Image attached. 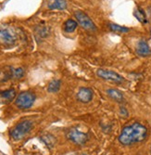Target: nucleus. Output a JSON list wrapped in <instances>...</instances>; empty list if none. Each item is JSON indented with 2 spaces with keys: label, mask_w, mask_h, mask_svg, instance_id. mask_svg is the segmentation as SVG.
Wrapping results in <instances>:
<instances>
[{
  "label": "nucleus",
  "mask_w": 151,
  "mask_h": 155,
  "mask_svg": "<svg viewBox=\"0 0 151 155\" xmlns=\"http://www.w3.org/2000/svg\"><path fill=\"white\" fill-rule=\"evenodd\" d=\"M41 139H42V141L49 148H52L55 143H56V139H55V137L49 134H46L44 136L41 137Z\"/></svg>",
  "instance_id": "16"
},
{
  "label": "nucleus",
  "mask_w": 151,
  "mask_h": 155,
  "mask_svg": "<svg viewBox=\"0 0 151 155\" xmlns=\"http://www.w3.org/2000/svg\"><path fill=\"white\" fill-rule=\"evenodd\" d=\"M15 97H16V91L13 88L0 91V97L3 98V100L8 101H11L12 100H14Z\"/></svg>",
  "instance_id": "10"
},
{
  "label": "nucleus",
  "mask_w": 151,
  "mask_h": 155,
  "mask_svg": "<svg viewBox=\"0 0 151 155\" xmlns=\"http://www.w3.org/2000/svg\"><path fill=\"white\" fill-rule=\"evenodd\" d=\"M150 152H151V150H150Z\"/></svg>",
  "instance_id": "20"
},
{
  "label": "nucleus",
  "mask_w": 151,
  "mask_h": 155,
  "mask_svg": "<svg viewBox=\"0 0 151 155\" xmlns=\"http://www.w3.org/2000/svg\"><path fill=\"white\" fill-rule=\"evenodd\" d=\"M24 75V70L22 68H18V69H14L13 70V77L15 78H22Z\"/></svg>",
  "instance_id": "18"
},
{
  "label": "nucleus",
  "mask_w": 151,
  "mask_h": 155,
  "mask_svg": "<svg viewBox=\"0 0 151 155\" xmlns=\"http://www.w3.org/2000/svg\"><path fill=\"white\" fill-rule=\"evenodd\" d=\"M146 137L147 129L146 126L140 123H133L123 127L119 136V141L124 146H130L144 141Z\"/></svg>",
  "instance_id": "1"
},
{
  "label": "nucleus",
  "mask_w": 151,
  "mask_h": 155,
  "mask_svg": "<svg viewBox=\"0 0 151 155\" xmlns=\"http://www.w3.org/2000/svg\"><path fill=\"white\" fill-rule=\"evenodd\" d=\"M74 16L77 19V21L79 22V24L83 28H85V29L89 30V31H95V29H97L95 23L92 21V20L86 15L84 11L76 10L74 12Z\"/></svg>",
  "instance_id": "5"
},
{
  "label": "nucleus",
  "mask_w": 151,
  "mask_h": 155,
  "mask_svg": "<svg viewBox=\"0 0 151 155\" xmlns=\"http://www.w3.org/2000/svg\"><path fill=\"white\" fill-rule=\"evenodd\" d=\"M33 123L31 121H22L19 123L14 128H12L9 132L10 137L14 140L21 139L25 135H27L32 129Z\"/></svg>",
  "instance_id": "2"
},
{
  "label": "nucleus",
  "mask_w": 151,
  "mask_h": 155,
  "mask_svg": "<svg viewBox=\"0 0 151 155\" xmlns=\"http://www.w3.org/2000/svg\"><path fill=\"white\" fill-rule=\"evenodd\" d=\"M77 26H78L77 21H75L74 20H72V19H69L64 23V30L66 33H72L75 31Z\"/></svg>",
  "instance_id": "13"
},
{
  "label": "nucleus",
  "mask_w": 151,
  "mask_h": 155,
  "mask_svg": "<svg viewBox=\"0 0 151 155\" xmlns=\"http://www.w3.org/2000/svg\"><path fill=\"white\" fill-rule=\"evenodd\" d=\"M35 101V95L33 92L30 91H24L18 95L15 103L18 106V108L21 110L29 109L31 108Z\"/></svg>",
  "instance_id": "3"
},
{
  "label": "nucleus",
  "mask_w": 151,
  "mask_h": 155,
  "mask_svg": "<svg viewBox=\"0 0 151 155\" xmlns=\"http://www.w3.org/2000/svg\"><path fill=\"white\" fill-rule=\"evenodd\" d=\"M120 114H121L122 116H125V117L128 116V111H127V110H126L124 107H120Z\"/></svg>",
  "instance_id": "19"
},
{
  "label": "nucleus",
  "mask_w": 151,
  "mask_h": 155,
  "mask_svg": "<svg viewBox=\"0 0 151 155\" xmlns=\"http://www.w3.org/2000/svg\"><path fill=\"white\" fill-rule=\"evenodd\" d=\"M107 94L111 97L112 100L118 101V102H122L123 101V95L120 91L117 90V89H114V88H111V89H108L107 90Z\"/></svg>",
  "instance_id": "12"
},
{
  "label": "nucleus",
  "mask_w": 151,
  "mask_h": 155,
  "mask_svg": "<svg viewBox=\"0 0 151 155\" xmlns=\"http://www.w3.org/2000/svg\"><path fill=\"white\" fill-rule=\"evenodd\" d=\"M17 42V35L7 27H0V44L4 47H12Z\"/></svg>",
  "instance_id": "4"
},
{
  "label": "nucleus",
  "mask_w": 151,
  "mask_h": 155,
  "mask_svg": "<svg viewBox=\"0 0 151 155\" xmlns=\"http://www.w3.org/2000/svg\"><path fill=\"white\" fill-rule=\"evenodd\" d=\"M136 53L140 57L151 56V48L145 40H139L136 45Z\"/></svg>",
  "instance_id": "9"
},
{
  "label": "nucleus",
  "mask_w": 151,
  "mask_h": 155,
  "mask_svg": "<svg viewBox=\"0 0 151 155\" xmlns=\"http://www.w3.org/2000/svg\"><path fill=\"white\" fill-rule=\"evenodd\" d=\"M108 28L111 29L112 32L115 33H120V34H125L129 32V29L124 26H120L119 24H115V23H109L108 24Z\"/></svg>",
  "instance_id": "15"
},
{
  "label": "nucleus",
  "mask_w": 151,
  "mask_h": 155,
  "mask_svg": "<svg viewBox=\"0 0 151 155\" xmlns=\"http://www.w3.org/2000/svg\"><path fill=\"white\" fill-rule=\"evenodd\" d=\"M67 8V1L66 0H53L48 5L49 9H59L63 10Z\"/></svg>",
  "instance_id": "11"
},
{
  "label": "nucleus",
  "mask_w": 151,
  "mask_h": 155,
  "mask_svg": "<svg viewBox=\"0 0 151 155\" xmlns=\"http://www.w3.org/2000/svg\"><path fill=\"white\" fill-rule=\"evenodd\" d=\"M98 75L105 80L108 81H111L117 84H120L124 81L123 77L120 75L119 74L113 72V71H109V70H105V69H99L98 71Z\"/></svg>",
  "instance_id": "7"
},
{
  "label": "nucleus",
  "mask_w": 151,
  "mask_h": 155,
  "mask_svg": "<svg viewBox=\"0 0 151 155\" xmlns=\"http://www.w3.org/2000/svg\"><path fill=\"white\" fill-rule=\"evenodd\" d=\"M133 15H134V17H135L137 20H138L140 22H142V23H146V22H147L146 16L145 12H144L142 9H140V8L135 9L134 12H133Z\"/></svg>",
  "instance_id": "17"
},
{
  "label": "nucleus",
  "mask_w": 151,
  "mask_h": 155,
  "mask_svg": "<svg viewBox=\"0 0 151 155\" xmlns=\"http://www.w3.org/2000/svg\"><path fill=\"white\" fill-rule=\"evenodd\" d=\"M93 90L89 87H82L77 92V100L83 103H88L93 98Z\"/></svg>",
  "instance_id": "8"
},
{
  "label": "nucleus",
  "mask_w": 151,
  "mask_h": 155,
  "mask_svg": "<svg viewBox=\"0 0 151 155\" xmlns=\"http://www.w3.org/2000/svg\"><path fill=\"white\" fill-rule=\"evenodd\" d=\"M60 87H61V81L59 80V79H55V80H52L49 83L47 90L50 93H56V92H58L59 90Z\"/></svg>",
  "instance_id": "14"
},
{
  "label": "nucleus",
  "mask_w": 151,
  "mask_h": 155,
  "mask_svg": "<svg viewBox=\"0 0 151 155\" xmlns=\"http://www.w3.org/2000/svg\"><path fill=\"white\" fill-rule=\"evenodd\" d=\"M67 137L72 142L77 145H84L88 140V135L78 130L77 128H72L71 130H69Z\"/></svg>",
  "instance_id": "6"
}]
</instances>
